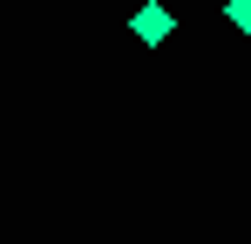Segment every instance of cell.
Wrapping results in <instances>:
<instances>
[{"mask_svg": "<svg viewBox=\"0 0 251 244\" xmlns=\"http://www.w3.org/2000/svg\"><path fill=\"white\" fill-rule=\"evenodd\" d=\"M129 34L143 41V48H163V41L176 34V7H170V0H143V7L129 14Z\"/></svg>", "mask_w": 251, "mask_h": 244, "instance_id": "6da1fadb", "label": "cell"}, {"mask_svg": "<svg viewBox=\"0 0 251 244\" xmlns=\"http://www.w3.org/2000/svg\"><path fill=\"white\" fill-rule=\"evenodd\" d=\"M224 21H231L238 34H251V0H224Z\"/></svg>", "mask_w": 251, "mask_h": 244, "instance_id": "7a4b0ae2", "label": "cell"}]
</instances>
